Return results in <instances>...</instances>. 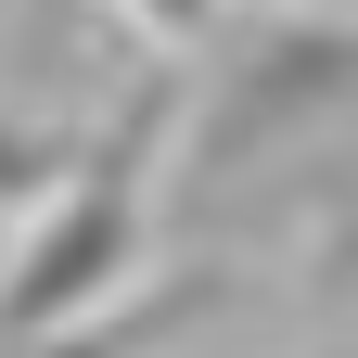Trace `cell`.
Returning <instances> with one entry per match:
<instances>
[{"label": "cell", "instance_id": "obj_1", "mask_svg": "<svg viewBox=\"0 0 358 358\" xmlns=\"http://www.w3.org/2000/svg\"><path fill=\"white\" fill-rule=\"evenodd\" d=\"M128 243H141V128H128V141H103V154L77 166V192L13 243V282H0V345L77 320V307L128 268Z\"/></svg>", "mask_w": 358, "mask_h": 358}, {"label": "cell", "instance_id": "obj_2", "mask_svg": "<svg viewBox=\"0 0 358 358\" xmlns=\"http://www.w3.org/2000/svg\"><path fill=\"white\" fill-rule=\"evenodd\" d=\"M0 358H103V345H26V333H13V345H0Z\"/></svg>", "mask_w": 358, "mask_h": 358}]
</instances>
